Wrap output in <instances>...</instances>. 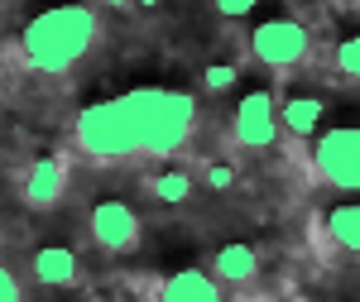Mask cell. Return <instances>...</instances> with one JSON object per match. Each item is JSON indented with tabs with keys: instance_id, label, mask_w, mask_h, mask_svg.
Masks as SVG:
<instances>
[{
	"instance_id": "9a60e30c",
	"label": "cell",
	"mask_w": 360,
	"mask_h": 302,
	"mask_svg": "<svg viewBox=\"0 0 360 302\" xmlns=\"http://www.w3.org/2000/svg\"><path fill=\"white\" fill-rule=\"evenodd\" d=\"M202 82H207V91H231V86L240 82V67L236 63H207L202 67Z\"/></svg>"
},
{
	"instance_id": "5b68a950",
	"label": "cell",
	"mask_w": 360,
	"mask_h": 302,
	"mask_svg": "<svg viewBox=\"0 0 360 302\" xmlns=\"http://www.w3.org/2000/svg\"><path fill=\"white\" fill-rule=\"evenodd\" d=\"M312 168L322 183H332L341 192H360V125H336L327 135H317Z\"/></svg>"
},
{
	"instance_id": "52a82bcc",
	"label": "cell",
	"mask_w": 360,
	"mask_h": 302,
	"mask_svg": "<svg viewBox=\"0 0 360 302\" xmlns=\"http://www.w3.org/2000/svg\"><path fill=\"white\" fill-rule=\"evenodd\" d=\"M91 240L106 249V254H130L139 245V216L130 202H120V197H101L96 206H91Z\"/></svg>"
},
{
	"instance_id": "277c9868",
	"label": "cell",
	"mask_w": 360,
	"mask_h": 302,
	"mask_svg": "<svg viewBox=\"0 0 360 302\" xmlns=\"http://www.w3.org/2000/svg\"><path fill=\"white\" fill-rule=\"evenodd\" d=\"M250 53H255V63H264L269 72H293L312 53V39H307V29L298 20L274 15V20L250 29Z\"/></svg>"
},
{
	"instance_id": "ffe728a7",
	"label": "cell",
	"mask_w": 360,
	"mask_h": 302,
	"mask_svg": "<svg viewBox=\"0 0 360 302\" xmlns=\"http://www.w3.org/2000/svg\"><path fill=\"white\" fill-rule=\"evenodd\" d=\"M101 5H111V10H130L135 0H101Z\"/></svg>"
},
{
	"instance_id": "ac0fdd59",
	"label": "cell",
	"mask_w": 360,
	"mask_h": 302,
	"mask_svg": "<svg viewBox=\"0 0 360 302\" xmlns=\"http://www.w3.org/2000/svg\"><path fill=\"white\" fill-rule=\"evenodd\" d=\"M0 302H25V288H20V274L5 264L0 269Z\"/></svg>"
},
{
	"instance_id": "2e32d148",
	"label": "cell",
	"mask_w": 360,
	"mask_h": 302,
	"mask_svg": "<svg viewBox=\"0 0 360 302\" xmlns=\"http://www.w3.org/2000/svg\"><path fill=\"white\" fill-rule=\"evenodd\" d=\"M336 67H341L346 77H356V82H360V34H351V39L336 44Z\"/></svg>"
},
{
	"instance_id": "e0dca14e",
	"label": "cell",
	"mask_w": 360,
	"mask_h": 302,
	"mask_svg": "<svg viewBox=\"0 0 360 302\" xmlns=\"http://www.w3.org/2000/svg\"><path fill=\"white\" fill-rule=\"evenodd\" d=\"M236 178H240L236 164H221V159H217V164H207V173H202V183H207L212 192H231V188H236Z\"/></svg>"
},
{
	"instance_id": "44dd1931",
	"label": "cell",
	"mask_w": 360,
	"mask_h": 302,
	"mask_svg": "<svg viewBox=\"0 0 360 302\" xmlns=\"http://www.w3.org/2000/svg\"><path fill=\"white\" fill-rule=\"evenodd\" d=\"M135 5H144V10H154V5H164V0H135Z\"/></svg>"
},
{
	"instance_id": "9c48e42d",
	"label": "cell",
	"mask_w": 360,
	"mask_h": 302,
	"mask_svg": "<svg viewBox=\"0 0 360 302\" xmlns=\"http://www.w3.org/2000/svg\"><path fill=\"white\" fill-rule=\"evenodd\" d=\"M159 302H226L221 278L202 274V269H178L159 283Z\"/></svg>"
},
{
	"instance_id": "8fae6325",
	"label": "cell",
	"mask_w": 360,
	"mask_h": 302,
	"mask_svg": "<svg viewBox=\"0 0 360 302\" xmlns=\"http://www.w3.org/2000/svg\"><path fill=\"white\" fill-rule=\"evenodd\" d=\"M212 274L221 278V283H231V288L255 283V274H259V254H255L250 245H240V240H231V245H221L217 254H212Z\"/></svg>"
},
{
	"instance_id": "6da1fadb",
	"label": "cell",
	"mask_w": 360,
	"mask_h": 302,
	"mask_svg": "<svg viewBox=\"0 0 360 302\" xmlns=\"http://www.w3.org/2000/svg\"><path fill=\"white\" fill-rule=\"evenodd\" d=\"M96 34H101V20L91 5H53L29 20L25 34L15 39V48L25 58V67L44 72V77H63L91 53Z\"/></svg>"
},
{
	"instance_id": "30bf717a",
	"label": "cell",
	"mask_w": 360,
	"mask_h": 302,
	"mask_svg": "<svg viewBox=\"0 0 360 302\" xmlns=\"http://www.w3.org/2000/svg\"><path fill=\"white\" fill-rule=\"evenodd\" d=\"M68 192V164L63 159H39L25 178V202L34 211H49L58 206V197Z\"/></svg>"
},
{
	"instance_id": "603a6c76",
	"label": "cell",
	"mask_w": 360,
	"mask_h": 302,
	"mask_svg": "<svg viewBox=\"0 0 360 302\" xmlns=\"http://www.w3.org/2000/svg\"><path fill=\"white\" fill-rule=\"evenodd\" d=\"M120 302H125V298H120Z\"/></svg>"
},
{
	"instance_id": "d6986e66",
	"label": "cell",
	"mask_w": 360,
	"mask_h": 302,
	"mask_svg": "<svg viewBox=\"0 0 360 302\" xmlns=\"http://www.w3.org/2000/svg\"><path fill=\"white\" fill-rule=\"evenodd\" d=\"M259 0H217V10H221L226 20H240V15H250Z\"/></svg>"
},
{
	"instance_id": "ba28073f",
	"label": "cell",
	"mask_w": 360,
	"mask_h": 302,
	"mask_svg": "<svg viewBox=\"0 0 360 302\" xmlns=\"http://www.w3.org/2000/svg\"><path fill=\"white\" fill-rule=\"evenodd\" d=\"M29 274L44 288H72L82 278V264H77V254L68 245H39L29 254Z\"/></svg>"
},
{
	"instance_id": "3957f363",
	"label": "cell",
	"mask_w": 360,
	"mask_h": 302,
	"mask_svg": "<svg viewBox=\"0 0 360 302\" xmlns=\"http://www.w3.org/2000/svg\"><path fill=\"white\" fill-rule=\"evenodd\" d=\"M72 139L86 159L96 164H115V159H135L139 154V125L135 110L125 96H111V101H91V106L77 115L72 125Z\"/></svg>"
},
{
	"instance_id": "5bb4252c",
	"label": "cell",
	"mask_w": 360,
	"mask_h": 302,
	"mask_svg": "<svg viewBox=\"0 0 360 302\" xmlns=\"http://www.w3.org/2000/svg\"><path fill=\"white\" fill-rule=\"evenodd\" d=\"M149 197L164 202V206L188 202V197H193V173H183V168H164V173H154V178H149Z\"/></svg>"
},
{
	"instance_id": "8992f818",
	"label": "cell",
	"mask_w": 360,
	"mask_h": 302,
	"mask_svg": "<svg viewBox=\"0 0 360 302\" xmlns=\"http://www.w3.org/2000/svg\"><path fill=\"white\" fill-rule=\"evenodd\" d=\"M278 130H283V120H278L274 91H245L236 115H231V139L240 149H269L278 139Z\"/></svg>"
},
{
	"instance_id": "7c38bea8",
	"label": "cell",
	"mask_w": 360,
	"mask_h": 302,
	"mask_svg": "<svg viewBox=\"0 0 360 302\" xmlns=\"http://www.w3.org/2000/svg\"><path fill=\"white\" fill-rule=\"evenodd\" d=\"M322 110H327L322 96H288V101H278V120L293 139H312L322 125Z\"/></svg>"
},
{
	"instance_id": "7a4b0ae2",
	"label": "cell",
	"mask_w": 360,
	"mask_h": 302,
	"mask_svg": "<svg viewBox=\"0 0 360 302\" xmlns=\"http://www.w3.org/2000/svg\"><path fill=\"white\" fill-rule=\"evenodd\" d=\"M125 101H130L135 125H139V154L168 159V154H178L193 139V130H197L193 96L168 91V86H139V91H125Z\"/></svg>"
},
{
	"instance_id": "7402d4cb",
	"label": "cell",
	"mask_w": 360,
	"mask_h": 302,
	"mask_svg": "<svg viewBox=\"0 0 360 302\" xmlns=\"http://www.w3.org/2000/svg\"><path fill=\"white\" fill-rule=\"evenodd\" d=\"M356 10H360V0H356Z\"/></svg>"
},
{
	"instance_id": "4fadbf2b",
	"label": "cell",
	"mask_w": 360,
	"mask_h": 302,
	"mask_svg": "<svg viewBox=\"0 0 360 302\" xmlns=\"http://www.w3.org/2000/svg\"><path fill=\"white\" fill-rule=\"evenodd\" d=\"M327 235L346 254H360V202H341V206L327 211Z\"/></svg>"
}]
</instances>
